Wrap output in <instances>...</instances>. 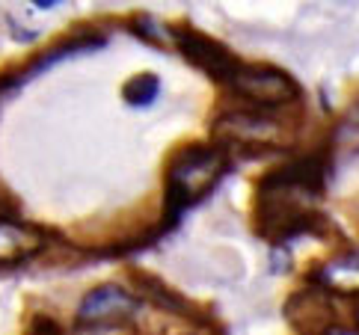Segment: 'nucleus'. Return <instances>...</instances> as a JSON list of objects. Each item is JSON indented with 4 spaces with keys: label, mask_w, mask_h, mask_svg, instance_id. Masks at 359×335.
I'll return each instance as SVG.
<instances>
[{
    "label": "nucleus",
    "mask_w": 359,
    "mask_h": 335,
    "mask_svg": "<svg viewBox=\"0 0 359 335\" xmlns=\"http://www.w3.org/2000/svg\"><path fill=\"white\" fill-rule=\"evenodd\" d=\"M229 166V154L220 146H190L175 154L166 172V196H163V223L175 226L187 208L208 196L223 178Z\"/></svg>",
    "instance_id": "f257e3e1"
},
{
    "label": "nucleus",
    "mask_w": 359,
    "mask_h": 335,
    "mask_svg": "<svg viewBox=\"0 0 359 335\" xmlns=\"http://www.w3.org/2000/svg\"><path fill=\"white\" fill-rule=\"evenodd\" d=\"M214 137L226 149H282L288 143V128L255 110H232L214 122Z\"/></svg>",
    "instance_id": "f03ea898"
},
{
    "label": "nucleus",
    "mask_w": 359,
    "mask_h": 335,
    "mask_svg": "<svg viewBox=\"0 0 359 335\" xmlns=\"http://www.w3.org/2000/svg\"><path fill=\"white\" fill-rule=\"evenodd\" d=\"M226 83L252 107H288L300 95V86L285 71L264 66H238Z\"/></svg>",
    "instance_id": "7ed1b4c3"
},
{
    "label": "nucleus",
    "mask_w": 359,
    "mask_h": 335,
    "mask_svg": "<svg viewBox=\"0 0 359 335\" xmlns=\"http://www.w3.org/2000/svg\"><path fill=\"white\" fill-rule=\"evenodd\" d=\"M172 42H175L178 50H182V57L190 62V66L205 71L211 81L226 83L229 77H232V71L241 66L226 45H220L217 39L202 36L196 30H175Z\"/></svg>",
    "instance_id": "20e7f679"
},
{
    "label": "nucleus",
    "mask_w": 359,
    "mask_h": 335,
    "mask_svg": "<svg viewBox=\"0 0 359 335\" xmlns=\"http://www.w3.org/2000/svg\"><path fill=\"white\" fill-rule=\"evenodd\" d=\"M285 320L297 332H330V324L336 320V308L327 288H306L285 303Z\"/></svg>",
    "instance_id": "39448f33"
},
{
    "label": "nucleus",
    "mask_w": 359,
    "mask_h": 335,
    "mask_svg": "<svg viewBox=\"0 0 359 335\" xmlns=\"http://www.w3.org/2000/svg\"><path fill=\"white\" fill-rule=\"evenodd\" d=\"M137 312V300L119 285H98L83 297L78 317L81 324H101V320H128Z\"/></svg>",
    "instance_id": "423d86ee"
},
{
    "label": "nucleus",
    "mask_w": 359,
    "mask_h": 335,
    "mask_svg": "<svg viewBox=\"0 0 359 335\" xmlns=\"http://www.w3.org/2000/svg\"><path fill=\"white\" fill-rule=\"evenodd\" d=\"M45 247V235L12 217H0V264H18Z\"/></svg>",
    "instance_id": "0eeeda50"
},
{
    "label": "nucleus",
    "mask_w": 359,
    "mask_h": 335,
    "mask_svg": "<svg viewBox=\"0 0 359 335\" xmlns=\"http://www.w3.org/2000/svg\"><path fill=\"white\" fill-rule=\"evenodd\" d=\"M318 282L327 291L344 294V297H356L359 294V249L344 252L339 259H332L330 264H324L318 273Z\"/></svg>",
    "instance_id": "6e6552de"
},
{
    "label": "nucleus",
    "mask_w": 359,
    "mask_h": 335,
    "mask_svg": "<svg viewBox=\"0 0 359 335\" xmlns=\"http://www.w3.org/2000/svg\"><path fill=\"white\" fill-rule=\"evenodd\" d=\"M158 93H161L158 74H137L134 81H128V83H125L122 98H125L131 107H149L151 101L158 98Z\"/></svg>",
    "instance_id": "1a4fd4ad"
},
{
    "label": "nucleus",
    "mask_w": 359,
    "mask_h": 335,
    "mask_svg": "<svg viewBox=\"0 0 359 335\" xmlns=\"http://www.w3.org/2000/svg\"><path fill=\"white\" fill-rule=\"evenodd\" d=\"M131 30L143 36L149 45H158V48H163V45H166V30H163L161 24H158L155 18H151V15H137V18H134V24H131Z\"/></svg>",
    "instance_id": "9d476101"
},
{
    "label": "nucleus",
    "mask_w": 359,
    "mask_h": 335,
    "mask_svg": "<svg viewBox=\"0 0 359 335\" xmlns=\"http://www.w3.org/2000/svg\"><path fill=\"white\" fill-rule=\"evenodd\" d=\"M33 6H39V9H54L57 4H62V0H30Z\"/></svg>",
    "instance_id": "9b49d317"
}]
</instances>
